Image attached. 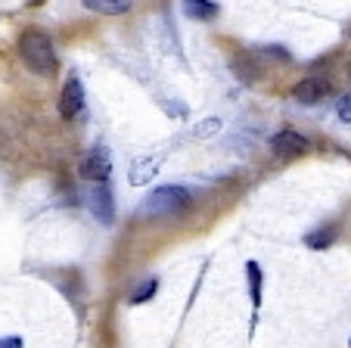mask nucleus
<instances>
[{
	"mask_svg": "<svg viewBox=\"0 0 351 348\" xmlns=\"http://www.w3.org/2000/svg\"><path fill=\"white\" fill-rule=\"evenodd\" d=\"M336 112H339V119L345 121V125H351V91L345 93L342 100H339V106H336Z\"/></svg>",
	"mask_w": 351,
	"mask_h": 348,
	"instance_id": "14",
	"label": "nucleus"
},
{
	"mask_svg": "<svg viewBox=\"0 0 351 348\" xmlns=\"http://www.w3.org/2000/svg\"><path fill=\"white\" fill-rule=\"evenodd\" d=\"M81 109H84V84H81L78 75H72L62 84V93H60V115L66 121H72Z\"/></svg>",
	"mask_w": 351,
	"mask_h": 348,
	"instance_id": "5",
	"label": "nucleus"
},
{
	"mask_svg": "<svg viewBox=\"0 0 351 348\" xmlns=\"http://www.w3.org/2000/svg\"><path fill=\"white\" fill-rule=\"evenodd\" d=\"M193 205V193L186 187H159L146 196L143 202V215L149 218H174L180 211H186Z\"/></svg>",
	"mask_w": 351,
	"mask_h": 348,
	"instance_id": "2",
	"label": "nucleus"
},
{
	"mask_svg": "<svg viewBox=\"0 0 351 348\" xmlns=\"http://www.w3.org/2000/svg\"><path fill=\"white\" fill-rule=\"evenodd\" d=\"M81 178L90 181V184H103L112 174V156H109L106 146H93L84 159H81Z\"/></svg>",
	"mask_w": 351,
	"mask_h": 348,
	"instance_id": "3",
	"label": "nucleus"
},
{
	"mask_svg": "<svg viewBox=\"0 0 351 348\" xmlns=\"http://www.w3.org/2000/svg\"><path fill=\"white\" fill-rule=\"evenodd\" d=\"M184 13L190 16V19L212 22V19H218L221 7L215 3V0H184Z\"/></svg>",
	"mask_w": 351,
	"mask_h": 348,
	"instance_id": "8",
	"label": "nucleus"
},
{
	"mask_svg": "<svg viewBox=\"0 0 351 348\" xmlns=\"http://www.w3.org/2000/svg\"><path fill=\"white\" fill-rule=\"evenodd\" d=\"M156 286H159V283H156V280H146V283H140V286L134 289L131 302H134V305H143V302H149V299H153V292H156Z\"/></svg>",
	"mask_w": 351,
	"mask_h": 348,
	"instance_id": "13",
	"label": "nucleus"
},
{
	"mask_svg": "<svg viewBox=\"0 0 351 348\" xmlns=\"http://www.w3.org/2000/svg\"><path fill=\"white\" fill-rule=\"evenodd\" d=\"M84 7L99 16H125L131 13L134 0H84Z\"/></svg>",
	"mask_w": 351,
	"mask_h": 348,
	"instance_id": "9",
	"label": "nucleus"
},
{
	"mask_svg": "<svg viewBox=\"0 0 351 348\" xmlns=\"http://www.w3.org/2000/svg\"><path fill=\"white\" fill-rule=\"evenodd\" d=\"M336 237H339L336 224H330V227L311 230V233H308V237H305V246H308V249H314V252H320V249H330V246L336 243Z\"/></svg>",
	"mask_w": 351,
	"mask_h": 348,
	"instance_id": "10",
	"label": "nucleus"
},
{
	"mask_svg": "<svg viewBox=\"0 0 351 348\" xmlns=\"http://www.w3.org/2000/svg\"><path fill=\"white\" fill-rule=\"evenodd\" d=\"M0 348H22V339L19 336H7V339H0Z\"/></svg>",
	"mask_w": 351,
	"mask_h": 348,
	"instance_id": "16",
	"label": "nucleus"
},
{
	"mask_svg": "<svg viewBox=\"0 0 351 348\" xmlns=\"http://www.w3.org/2000/svg\"><path fill=\"white\" fill-rule=\"evenodd\" d=\"M156 165H159V159H156V162H149V159H137V162H134V168H131V184L134 187L146 184V181L156 174Z\"/></svg>",
	"mask_w": 351,
	"mask_h": 348,
	"instance_id": "12",
	"label": "nucleus"
},
{
	"mask_svg": "<svg viewBox=\"0 0 351 348\" xmlns=\"http://www.w3.org/2000/svg\"><path fill=\"white\" fill-rule=\"evenodd\" d=\"M215 128H218V121H206V128H196V137H208V134H215Z\"/></svg>",
	"mask_w": 351,
	"mask_h": 348,
	"instance_id": "15",
	"label": "nucleus"
},
{
	"mask_svg": "<svg viewBox=\"0 0 351 348\" xmlns=\"http://www.w3.org/2000/svg\"><path fill=\"white\" fill-rule=\"evenodd\" d=\"M245 280H249V299H252V305L258 308V305H261V283H265V274H261V264L258 262L245 264Z\"/></svg>",
	"mask_w": 351,
	"mask_h": 348,
	"instance_id": "11",
	"label": "nucleus"
},
{
	"mask_svg": "<svg viewBox=\"0 0 351 348\" xmlns=\"http://www.w3.org/2000/svg\"><path fill=\"white\" fill-rule=\"evenodd\" d=\"M271 150L277 152V156H283V159H292V156H302V152H308L311 150V140L305 137V134H298V131H277L271 137Z\"/></svg>",
	"mask_w": 351,
	"mask_h": 348,
	"instance_id": "6",
	"label": "nucleus"
},
{
	"mask_svg": "<svg viewBox=\"0 0 351 348\" xmlns=\"http://www.w3.org/2000/svg\"><path fill=\"white\" fill-rule=\"evenodd\" d=\"M90 211L99 224H112L115 221V199H112V190L106 187V181L90 190Z\"/></svg>",
	"mask_w": 351,
	"mask_h": 348,
	"instance_id": "7",
	"label": "nucleus"
},
{
	"mask_svg": "<svg viewBox=\"0 0 351 348\" xmlns=\"http://www.w3.org/2000/svg\"><path fill=\"white\" fill-rule=\"evenodd\" d=\"M330 91H332L330 81L320 78V75H311V78H302L295 87H292V97H295L302 106H314V103L330 97Z\"/></svg>",
	"mask_w": 351,
	"mask_h": 348,
	"instance_id": "4",
	"label": "nucleus"
},
{
	"mask_svg": "<svg viewBox=\"0 0 351 348\" xmlns=\"http://www.w3.org/2000/svg\"><path fill=\"white\" fill-rule=\"evenodd\" d=\"M19 56L34 75H53L56 72V47L50 34L40 28H28L19 38Z\"/></svg>",
	"mask_w": 351,
	"mask_h": 348,
	"instance_id": "1",
	"label": "nucleus"
}]
</instances>
